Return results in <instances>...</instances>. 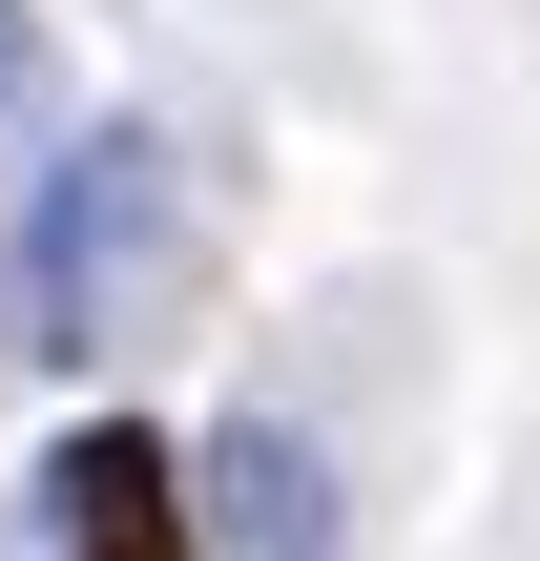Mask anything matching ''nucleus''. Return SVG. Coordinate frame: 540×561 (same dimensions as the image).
Listing matches in <instances>:
<instances>
[{
	"label": "nucleus",
	"instance_id": "f03ea898",
	"mask_svg": "<svg viewBox=\"0 0 540 561\" xmlns=\"http://www.w3.org/2000/svg\"><path fill=\"white\" fill-rule=\"evenodd\" d=\"M42 561H208L187 458H166L146 416H83V437L42 458Z\"/></svg>",
	"mask_w": 540,
	"mask_h": 561
},
{
	"label": "nucleus",
	"instance_id": "7ed1b4c3",
	"mask_svg": "<svg viewBox=\"0 0 540 561\" xmlns=\"http://www.w3.org/2000/svg\"><path fill=\"white\" fill-rule=\"evenodd\" d=\"M187 520H208V561H333V479H312V437L229 416V437L187 458Z\"/></svg>",
	"mask_w": 540,
	"mask_h": 561
},
{
	"label": "nucleus",
	"instance_id": "f257e3e1",
	"mask_svg": "<svg viewBox=\"0 0 540 561\" xmlns=\"http://www.w3.org/2000/svg\"><path fill=\"white\" fill-rule=\"evenodd\" d=\"M187 167L146 146V125H83L62 167H42V208H21V354H62V375H104L125 333H166L187 312Z\"/></svg>",
	"mask_w": 540,
	"mask_h": 561
},
{
	"label": "nucleus",
	"instance_id": "20e7f679",
	"mask_svg": "<svg viewBox=\"0 0 540 561\" xmlns=\"http://www.w3.org/2000/svg\"><path fill=\"white\" fill-rule=\"evenodd\" d=\"M21 104H42V21L0 0V125H21Z\"/></svg>",
	"mask_w": 540,
	"mask_h": 561
}]
</instances>
